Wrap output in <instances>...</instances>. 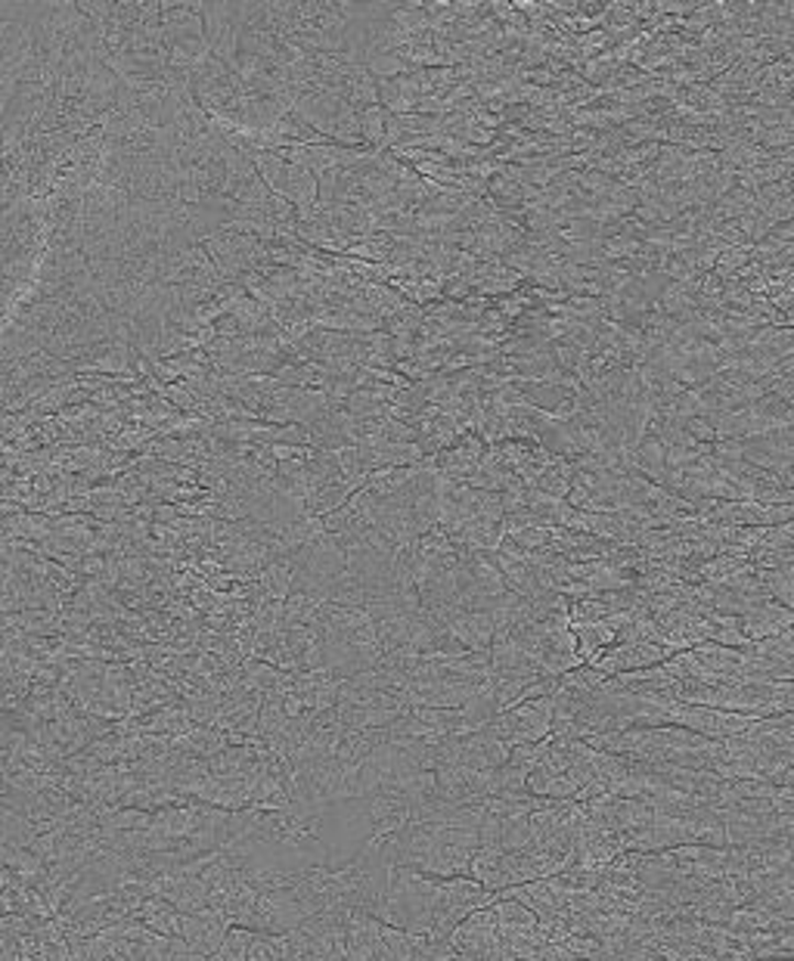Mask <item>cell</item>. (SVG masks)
<instances>
[{"mask_svg": "<svg viewBox=\"0 0 794 961\" xmlns=\"http://www.w3.org/2000/svg\"><path fill=\"white\" fill-rule=\"evenodd\" d=\"M227 918L214 915V912H202V915H180V940L190 946L192 952L211 959L218 952V946L227 934Z\"/></svg>", "mask_w": 794, "mask_h": 961, "instance_id": "obj_1", "label": "cell"}, {"mask_svg": "<svg viewBox=\"0 0 794 961\" xmlns=\"http://www.w3.org/2000/svg\"><path fill=\"white\" fill-rule=\"evenodd\" d=\"M143 918L146 925L156 930L158 937H168V940H177L180 937V912H174L165 899H150L146 909H143Z\"/></svg>", "mask_w": 794, "mask_h": 961, "instance_id": "obj_2", "label": "cell"}]
</instances>
